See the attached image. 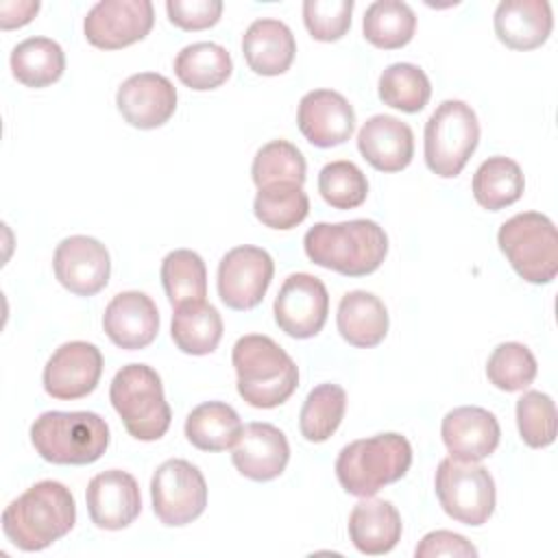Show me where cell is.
Listing matches in <instances>:
<instances>
[{
	"label": "cell",
	"mask_w": 558,
	"mask_h": 558,
	"mask_svg": "<svg viewBox=\"0 0 558 558\" xmlns=\"http://www.w3.org/2000/svg\"><path fill=\"white\" fill-rule=\"evenodd\" d=\"M76 523V504L68 486L41 480L2 512L4 536L22 551H41L63 538Z\"/></svg>",
	"instance_id": "obj_1"
},
{
	"label": "cell",
	"mask_w": 558,
	"mask_h": 558,
	"mask_svg": "<svg viewBox=\"0 0 558 558\" xmlns=\"http://www.w3.org/2000/svg\"><path fill=\"white\" fill-rule=\"evenodd\" d=\"M305 255L327 270L344 277L375 272L388 253V235L366 218L347 222H318L303 238Z\"/></svg>",
	"instance_id": "obj_2"
},
{
	"label": "cell",
	"mask_w": 558,
	"mask_h": 558,
	"mask_svg": "<svg viewBox=\"0 0 558 558\" xmlns=\"http://www.w3.org/2000/svg\"><path fill=\"white\" fill-rule=\"evenodd\" d=\"M231 362L238 375V392L253 408H277L299 386L294 360L268 336H242L233 344Z\"/></svg>",
	"instance_id": "obj_3"
},
{
	"label": "cell",
	"mask_w": 558,
	"mask_h": 558,
	"mask_svg": "<svg viewBox=\"0 0 558 558\" xmlns=\"http://www.w3.org/2000/svg\"><path fill=\"white\" fill-rule=\"evenodd\" d=\"M412 464V447L397 432L375 434L344 445L336 460L340 486L355 497H373L384 486L401 480Z\"/></svg>",
	"instance_id": "obj_4"
},
{
	"label": "cell",
	"mask_w": 558,
	"mask_h": 558,
	"mask_svg": "<svg viewBox=\"0 0 558 558\" xmlns=\"http://www.w3.org/2000/svg\"><path fill=\"white\" fill-rule=\"evenodd\" d=\"M35 451L52 464H92L109 447V425L96 412L50 410L31 425Z\"/></svg>",
	"instance_id": "obj_5"
},
{
	"label": "cell",
	"mask_w": 558,
	"mask_h": 558,
	"mask_svg": "<svg viewBox=\"0 0 558 558\" xmlns=\"http://www.w3.org/2000/svg\"><path fill=\"white\" fill-rule=\"evenodd\" d=\"M109 399L133 438L150 442L168 432L172 412L161 377L148 364L122 366L109 386Z\"/></svg>",
	"instance_id": "obj_6"
},
{
	"label": "cell",
	"mask_w": 558,
	"mask_h": 558,
	"mask_svg": "<svg viewBox=\"0 0 558 558\" xmlns=\"http://www.w3.org/2000/svg\"><path fill=\"white\" fill-rule=\"evenodd\" d=\"M497 244L514 272L527 283H549L558 275V233L541 211H521L508 218Z\"/></svg>",
	"instance_id": "obj_7"
},
{
	"label": "cell",
	"mask_w": 558,
	"mask_h": 558,
	"mask_svg": "<svg viewBox=\"0 0 558 558\" xmlns=\"http://www.w3.org/2000/svg\"><path fill=\"white\" fill-rule=\"evenodd\" d=\"M477 142L480 122L471 105L445 100L425 124V163L442 179L458 177L475 153Z\"/></svg>",
	"instance_id": "obj_8"
},
{
	"label": "cell",
	"mask_w": 558,
	"mask_h": 558,
	"mask_svg": "<svg viewBox=\"0 0 558 558\" xmlns=\"http://www.w3.org/2000/svg\"><path fill=\"white\" fill-rule=\"evenodd\" d=\"M434 486L442 510L464 525H484L495 510V480L477 462L440 460Z\"/></svg>",
	"instance_id": "obj_9"
},
{
	"label": "cell",
	"mask_w": 558,
	"mask_h": 558,
	"mask_svg": "<svg viewBox=\"0 0 558 558\" xmlns=\"http://www.w3.org/2000/svg\"><path fill=\"white\" fill-rule=\"evenodd\" d=\"M150 499L157 519L168 527L192 523L205 512L207 482L198 466L172 458L157 466L150 480Z\"/></svg>",
	"instance_id": "obj_10"
},
{
	"label": "cell",
	"mask_w": 558,
	"mask_h": 558,
	"mask_svg": "<svg viewBox=\"0 0 558 558\" xmlns=\"http://www.w3.org/2000/svg\"><path fill=\"white\" fill-rule=\"evenodd\" d=\"M275 275L268 251L242 244L225 253L218 264V296L231 310H253L262 303Z\"/></svg>",
	"instance_id": "obj_11"
},
{
	"label": "cell",
	"mask_w": 558,
	"mask_h": 558,
	"mask_svg": "<svg viewBox=\"0 0 558 558\" xmlns=\"http://www.w3.org/2000/svg\"><path fill=\"white\" fill-rule=\"evenodd\" d=\"M155 24V9L148 0H100L83 22L85 37L100 50L126 48L142 41Z\"/></svg>",
	"instance_id": "obj_12"
},
{
	"label": "cell",
	"mask_w": 558,
	"mask_h": 558,
	"mask_svg": "<svg viewBox=\"0 0 558 558\" xmlns=\"http://www.w3.org/2000/svg\"><path fill=\"white\" fill-rule=\"evenodd\" d=\"M329 314L325 283L310 272H292L275 299V320L290 338H314Z\"/></svg>",
	"instance_id": "obj_13"
},
{
	"label": "cell",
	"mask_w": 558,
	"mask_h": 558,
	"mask_svg": "<svg viewBox=\"0 0 558 558\" xmlns=\"http://www.w3.org/2000/svg\"><path fill=\"white\" fill-rule=\"evenodd\" d=\"M102 375V353L96 344L72 340L61 344L44 366V390L59 401L94 392Z\"/></svg>",
	"instance_id": "obj_14"
},
{
	"label": "cell",
	"mask_w": 558,
	"mask_h": 558,
	"mask_svg": "<svg viewBox=\"0 0 558 558\" xmlns=\"http://www.w3.org/2000/svg\"><path fill=\"white\" fill-rule=\"evenodd\" d=\"M54 277L76 296H94L109 283L111 259L105 244L89 235H70L54 248Z\"/></svg>",
	"instance_id": "obj_15"
},
{
	"label": "cell",
	"mask_w": 558,
	"mask_h": 558,
	"mask_svg": "<svg viewBox=\"0 0 558 558\" xmlns=\"http://www.w3.org/2000/svg\"><path fill=\"white\" fill-rule=\"evenodd\" d=\"M87 512L100 530L129 527L142 512V495L137 480L120 469L94 475L85 493Z\"/></svg>",
	"instance_id": "obj_16"
},
{
	"label": "cell",
	"mask_w": 558,
	"mask_h": 558,
	"mask_svg": "<svg viewBox=\"0 0 558 558\" xmlns=\"http://www.w3.org/2000/svg\"><path fill=\"white\" fill-rule=\"evenodd\" d=\"M122 118L135 129H157L177 109V89L163 74L140 72L129 76L116 94Z\"/></svg>",
	"instance_id": "obj_17"
},
{
	"label": "cell",
	"mask_w": 558,
	"mask_h": 558,
	"mask_svg": "<svg viewBox=\"0 0 558 558\" xmlns=\"http://www.w3.org/2000/svg\"><path fill=\"white\" fill-rule=\"evenodd\" d=\"M296 124L312 146L331 148L344 144L353 135L355 111L342 94L333 89H314L301 98Z\"/></svg>",
	"instance_id": "obj_18"
},
{
	"label": "cell",
	"mask_w": 558,
	"mask_h": 558,
	"mask_svg": "<svg viewBox=\"0 0 558 558\" xmlns=\"http://www.w3.org/2000/svg\"><path fill=\"white\" fill-rule=\"evenodd\" d=\"M102 329L120 349H144L157 338L159 331L157 305L140 290L120 292L105 307Z\"/></svg>",
	"instance_id": "obj_19"
},
{
	"label": "cell",
	"mask_w": 558,
	"mask_h": 558,
	"mask_svg": "<svg viewBox=\"0 0 558 558\" xmlns=\"http://www.w3.org/2000/svg\"><path fill=\"white\" fill-rule=\"evenodd\" d=\"M440 434L451 458L480 462L497 449L501 429L495 414L486 408L460 405L445 414Z\"/></svg>",
	"instance_id": "obj_20"
},
{
	"label": "cell",
	"mask_w": 558,
	"mask_h": 558,
	"mask_svg": "<svg viewBox=\"0 0 558 558\" xmlns=\"http://www.w3.org/2000/svg\"><path fill=\"white\" fill-rule=\"evenodd\" d=\"M240 475L253 482H270L279 477L290 460L286 434L270 423H248L242 427L231 453Z\"/></svg>",
	"instance_id": "obj_21"
},
{
	"label": "cell",
	"mask_w": 558,
	"mask_h": 558,
	"mask_svg": "<svg viewBox=\"0 0 558 558\" xmlns=\"http://www.w3.org/2000/svg\"><path fill=\"white\" fill-rule=\"evenodd\" d=\"M357 148L375 170L399 172L414 157V133L403 120L377 113L362 124Z\"/></svg>",
	"instance_id": "obj_22"
},
{
	"label": "cell",
	"mask_w": 558,
	"mask_h": 558,
	"mask_svg": "<svg viewBox=\"0 0 558 558\" xmlns=\"http://www.w3.org/2000/svg\"><path fill=\"white\" fill-rule=\"evenodd\" d=\"M495 35L512 50H534L547 41L554 28L547 0H504L495 9Z\"/></svg>",
	"instance_id": "obj_23"
},
{
	"label": "cell",
	"mask_w": 558,
	"mask_h": 558,
	"mask_svg": "<svg viewBox=\"0 0 558 558\" xmlns=\"http://www.w3.org/2000/svg\"><path fill=\"white\" fill-rule=\"evenodd\" d=\"M242 54L255 74L279 76L290 70L296 54V41L281 20L262 17L244 31Z\"/></svg>",
	"instance_id": "obj_24"
},
{
	"label": "cell",
	"mask_w": 558,
	"mask_h": 558,
	"mask_svg": "<svg viewBox=\"0 0 558 558\" xmlns=\"http://www.w3.org/2000/svg\"><path fill=\"white\" fill-rule=\"evenodd\" d=\"M403 532L397 508L386 499L362 497L349 514V538L366 556H381L395 549Z\"/></svg>",
	"instance_id": "obj_25"
},
{
	"label": "cell",
	"mask_w": 558,
	"mask_h": 558,
	"mask_svg": "<svg viewBox=\"0 0 558 558\" xmlns=\"http://www.w3.org/2000/svg\"><path fill=\"white\" fill-rule=\"evenodd\" d=\"M336 325L349 344L371 349L388 333V310L373 292L351 290L340 299Z\"/></svg>",
	"instance_id": "obj_26"
},
{
	"label": "cell",
	"mask_w": 558,
	"mask_h": 558,
	"mask_svg": "<svg viewBox=\"0 0 558 558\" xmlns=\"http://www.w3.org/2000/svg\"><path fill=\"white\" fill-rule=\"evenodd\" d=\"M222 329L218 310L205 299L185 301L174 307L170 333L174 344L187 355H207L216 351Z\"/></svg>",
	"instance_id": "obj_27"
},
{
	"label": "cell",
	"mask_w": 558,
	"mask_h": 558,
	"mask_svg": "<svg viewBox=\"0 0 558 558\" xmlns=\"http://www.w3.org/2000/svg\"><path fill=\"white\" fill-rule=\"evenodd\" d=\"M242 434L238 412L222 401H205L185 418V436L201 451L231 449Z\"/></svg>",
	"instance_id": "obj_28"
},
{
	"label": "cell",
	"mask_w": 558,
	"mask_h": 558,
	"mask_svg": "<svg viewBox=\"0 0 558 558\" xmlns=\"http://www.w3.org/2000/svg\"><path fill=\"white\" fill-rule=\"evenodd\" d=\"M233 72V61L227 48L214 41H196L185 46L174 59L177 78L196 92L220 87Z\"/></svg>",
	"instance_id": "obj_29"
},
{
	"label": "cell",
	"mask_w": 558,
	"mask_h": 558,
	"mask_svg": "<svg viewBox=\"0 0 558 558\" xmlns=\"http://www.w3.org/2000/svg\"><path fill=\"white\" fill-rule=\"evenodd\" d=\"M63 70V48L50 37H28L11 50V72L26 87H48L61 78Z\"/></svg>",
	"instance_id": "obj_30"
},
{
	"label": "cell",
	"mask_w": 558,
	"mask_h": 558,
	"mask_svg": "<svg viewBox=\"0 0 558 558\" xmlns=\"http://www.w3.org/2000/svg\"><path fill=\"white\" fill-rule=\"evenodd\" d=\"M523 190V170L510 157H488L480 163V168L473 174V196L488 211H499L517 203Z\"/></svg>",
	"instance_id": "obj_31"
},
{
	"label": "cell",
	"mask_w": 558,
	"mask_h": 558,
	"mask_svg": "<svg viewBox=\"0 0 558 558\" xmlns=\"http://www.w3.org/2000/svg\"><path fill=\"white\" fill-rule=\"evenodd\" d=\"M362 31L366 41L381 50L403 48L416 31V15L401 0H377L366 7Z\"/></svg>",
	"instance_id": "obj_32"
},
{
	"label": "cell",
	"mask_w": 558,
	"mask_h": 558,
	"mask_svg": "<svg viewBox=\"0 0 558 558\" xmlns=\"http://www.w3.org/2000/svg\"><path fill=\"white\" fill-rule=\"evenodd\" d=\"M347 392L338 384H318L310 390L299 414L301 436L310 442H325L342 423Z\"/></svg>",
	"instance_id": "obj_33"
},
{
	"label": "cell",
	"mask_w": 558,
	"mask_h": 558,
	"mask_svg": "<svg viewBox=\"0 0 558 558\" xmlns=\"http://www.w3.org/2000/svg\"><path fill=\"white\" fill-rule=\"evenodd\" d=\"M255 218L279 231L294 229L307 218L310 198L303 192V185L296 183H270L257 190L253 201Z\"/></svg>",
	"instance_id": "obj_34"
},
{
	"label": "cell",
	"mask_w": 558,
	"mask_h": 558,
	"mask_svg": "<svg viewBox=\"0 0 558 558\" xmlns=\"http://www.w3.org/2000/svg\"><path fill=\"white\" fill-rule=\"evenodd\" d=\"M161 283L174 307L185 301L205 299L207 268L203 257L190 248L170 251L161 262Z\"/></svg>",
	"instance_id": "obj_35"
},
{
	"label": "cell",
	"mask_w": 558,
	"mask_h": 558,
	"mask_svg": "<svg viewBox=\"0 0 558 558\" xmlns=\"http://www.w3.org/2000/svg\"><path fill=\"white\" fill-rule=\"evenodd\" d=\"M379 98L403 113H418L432 96L427 74L414 63H392L379 76Z\"/></svg>",
	"instance_id": "obj_36"
},
{
	"label": "cell",
	"mask_w": 558,
	"mask_h": 558,
	"mask_svg": "<svg viewBox=\"0 0 558 558\" xmlns=\"http://www.w3.org/2000/svg\"><path fill=\"white\" fill-rule=\"evenodd\" d=\"M305 157L303 153L288 140H272L264 144L253 157L251 177L259 187L270 183H296L305 181Z\"/></svg>",
	"instance_id": "obj_37"
},
{
	"label": "cell",
	"mask_w": 558,
	"mask_h": 558,
	"mask_svg": "<svg viewBox=\"0 0 558 558\" xmlns=\"http://www.w3.org/2000/svg\"><path fill=\"white\" fill-rule=\"evenodd\" d=\"M538 364L534 353L521 342H501L486 362L488 381L506 392L527 388L536 377Z\"/></svg>",
	"instance_id": "obj_38"
},
{
	"label": "cell",
	"mask_w": 558,
	"mask_h": 558,
	"mask_svg": "<svg viewBox=\"0 0 558 558\" xmlns=\"http://www.w3.org/2000/svg\"><path fill=\"white\" fill-rule=\"evenodd\" d=\"M318 192L336 209H355L368 196V181L353 161L338 159L318 172Z\"/></svg>",
	"instance_id": "obj_39"
},
{
	"label": "cell",
	"mask_w": 558,
	"mask_h": 558,
	"mask_svg": "<svg viewBox=\"0 0 558 558\" xmlns=\"http://www.w3.org/2000/svg\"><path fill=\"white\" fill-rule=\"evenodd\" d=\"M517 425L521 440L532 449H543L556 440V405L549 395L527 390L517 401Z\"/></svg>",
	"instance_id": "obj_40"
},
{
	"label": "cell",
	"mask_w": 558,
	"mask_h": 558,
	"mask_svg": "<svg viewBox=\"0 0 558 558\" xmlns=\"http://www.w3.org/2000/svg\"><path fill=\"white\" fill-rule=\"evenodd\" d=\"M353 0H305L303 22L316 41H338L351 28Z\"/></svg>",
	"instance_id": "obj_41"
},
{
	"label": "cell",
	"mask_w": 558,
	"mask_h": 558,
	"mask_svg": "<svg viewBox=\"0 0 558 558\" xmlns=\"http://www.w3.org/2000/svg\"><path fill=\"white\" fill-rule=\"evenodd\" d=\"M168 20L183 31H203L214 26L222 15L220 0H168Z\"/></svg>",
	"instance_id": "obj_42"
},
{
	"label": "cell",
	"mask_w": 558,
	"mask_h": 558,
	"mask_svg": "<svg viewBox=\"0 0 558 558\" xmlns=\"http://www.w3.org/2000/svg\"><path fill=\"white\" fill-rule=\"evenodd\" d=\"M416 558H438V556H458V558H475L477 549L462 536L449 530H436L423 536V541L414 549Z\"/></svg>",
	"instance_id": "obj_43"
},
{
	"label": "cell",
	"mask_w": 558,
	"mask_h": 558,
	"mask_svg": "<svg viewBox=\"0 0 558 558\" xmlns=\"http://www.w3.org/2000/svg\"><path fill=\"white\" fill-rule=\"evenodd\" d=\"M39 11L37 0H2L0 2V28L11 31L28 24Z\"/></svg>",
	"instance_id": "obj_44"
}]
</instances>
